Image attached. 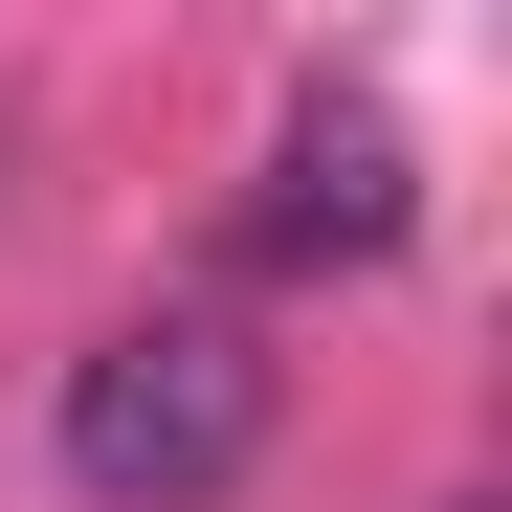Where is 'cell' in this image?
Masks as SVG:
<instances>
[{"label":"cell","mask_w":512,"mask_h":512,"mask_svg":"<svg viewBox=\"0 0 512 512\" xmlns=\"http://www.w3.org/2000/svg\"><path fill=\"white\" fill-rule=\"evenodd\" d=\"M401 223H423V156H401V112L312 90V112H290V156H268V201H245V268H379Z\"/></svg>","instance_id":"cell-2"},{"label":"cell","mask_w":512,"mask_h":512,"mask_svg":"<svg viewBox=\"0 0 512 512\" xmlns=\"http://www.w3.org/2000/svg\"><path fill=\"white\" fill-rule=\"evenodd\" d=\"M268 468V334L245 312H134L67 357V490L90 512H223Z\"/></svg>","instance_id":"cell-1"}]
</instances>
